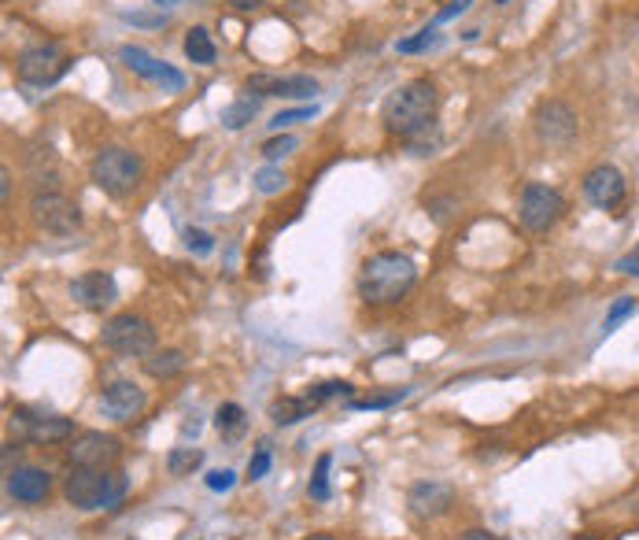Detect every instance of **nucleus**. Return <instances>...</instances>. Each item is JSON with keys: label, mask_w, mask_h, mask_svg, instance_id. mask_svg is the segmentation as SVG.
Masks as SVG:
<instances>
[{"label": "nucleus", "mask_w": 639, "mask_h": 540, "mask_svg": "<svg viewBox=\"0 0 639 540\" xmlns=\"http://www.w3.org/2000/svg\"><path fill=\"white\" fill-rule=\"evenodd\" d=\"M418 267L403 252H377L359 270V296L366 304H399L414 289Z\"/></svg>", "instance_id": "nucleus-1"}, {"label": "nucleus", "mask_w": 639, "mask_h": 540, "mask_svg": "<svg viewBox=\"0 0 639 540\" xmlns=\"http://www.w3.org/2000/svg\"><path fill=\"white\" fill-rule=\"evenodd\" d=\"M436 86L429 78H414L407 86H399L392 97L385 100V108H381V123H385L388 134L396 137H414L418 130L425 126H433L436 119Z\"/></svg>", "instance_id": "nucleus-2"}, {"label": "nucleus", "mask_w": 639, "mask_h": 540, "mask_svg": "<svg viewBox=\"0 0 639 540\" xmlns=\"http://www.w3.org/2000/svg\"><path fill=\"white\" fill-rule=\"evenodd\" d=\"M63 496L78 511H104V507H115L126 496V478L97 467H74L67 485H63Z\"/></svg>", "instance_id": "nucleus-3"}, {"label": "nucleus", "mask_w": 639, "mask_h": 540, "mask_svg": "<svg viewBox=\"0 0 639 540\" xmlns=\"http://www.w3.org/2000/svg\"><path fill=\"white\" fill-rule=\"evenodd\" d=\"M89 178H93L108 197H130V193H137L141 178H145V163H141V156L130 152V148L108 145L93 156Z\"/></svg>", "instance_id": "nucleus-4"}, {"label": "nucleus", "mask_w": 639, "mask_h": 540, "mask_svg": "<svg viewBox=\"0 0 639 540\" xmlns=\"http://www.w3.org/2000/svg\"><path fill=\"white\" fill-rule=\"evenodd\" d=\"M100 341L104 348H111L115 356H152L156 352V330H152V322L141 319V315H115V319L104 322V330H100Z\"/></svg>", "instance_id": "nucleus-5"}, {"label": "nucleus", "mask_w": 639, "mask_h": 540, "mask_svg": "<svg viewBox=\"0 0 639 540\" xmlns=\"http://www.w3.org/2000/svg\"><path fill=\"white\" fill-rule=\"evenodd\" d=\"M566 215V197L543 182H529L521 189L518 200V219L529 234H547L558 219Z\"/></svg>", "instance_id": "nucleus-6"}, {"label": "nucleus", "mask_w": 639, "mask_h": 540, "mask_svg": "<svg viewBox=\"0 0 639 540\" xmlns=\"http://www.w3.org/2000/svg\"><path fill=\"white\" fill-rule=\"evenodd\" d=\"M67 71H71V56L60 45H52V41L49 45H30L15 60V74L23 78L26 86H52Z\"/></svg>", "instance_id": "nucleus-7"}, {"label": "nucleus", "mask_w": 639, "mask_h": 540, "mask_svg": "<svg viewBox=\"0 0 639 540\" xmlns=\"http://www.w3.org/2000/svg\"><path fill=\"white\" fill-rule=\"evenodd\" d=\"M30 215H34V222L45 230V234H56V237L74 234V230H78V222H82L78 204H71V200L63 197V193H56V189L37 193V197L30 200Z\"/></svg>", "instance_id": "nucleus-8"}, {"label": "nucleus", "mask_w": 639, "mask_h": 540, "mask_svg": "<svg viewBox=\"0 0 639 540\" xmlns=\"http://www.w3.org/2000/svg\"><path fill=\"white\" fill-rule=\"evenodd\" d=\"M580 123H577V111L569 108L566 100H543L536 108V137L543 145L551 148H566L573 145Z\"/></svg>", "instance_id": "nucleus-9"}, {"label": "nucleus", "mask_w": 639, "mask_h": 540, "mask_svg": "<svg viewBox=\"0 0 639 540\" xmlns=\"http://www.w3.org/2000/svg\"><path fill=\"white\" fill-rule=\"evenodd\" d=\"M248 93L255 97H285V100H307L318 93V82H314L311 74H270V71H255L248 74V82H244Z\"/></svg>", "instance_id": "nucleus-10"}, {"label": "nucleus", "mask_w": 639, "mask_h": 540, "mask_svg": "<svg viewBox=\"0 0 639 540\" xmlns=\"http://www.w3.org/2000/svg\"><path fill=\"white\" fill-rule=\"evenodd\" d=\"M584 197H588L595 208H603V211L621 208V204H625V197H628L625 174L617 171L614 163H599V167H591V171L584 174Z\"/></svg>", "instance_id": "nucleus-11"}, {"label": "nucleus", "mask_w": 639, "mask_h": 540, "mask_svg": "<svg viewBox=\"0 0 639 540\" xmlns=\"http://www.w3.org/2000/svg\"><path fill=\"white\" fill-rule=\"evenodd\" d=\"M122 63L130 67L133 74H141L145 82H152V86H159L163 93H181L185 89V74L181 71H174L170 63H163V60H156L152 52H145V49H137V45H122Z\"/></svg>", "instance_id": "nucleus-12"}, {"label": "nucleus", "mask_w": 639, "mask_h": 540, "mask_svg": "<svg viewBox=\"0 0 639 540\" xmlns=\"http://www.w3.org/2000/svg\"><path fill=\"white\" fill-rule=\"evenodd\" d=\"M67 459H71L74 467H97V470H108L115 459H119V441L108 437V433H97V430H85L78 433L67 448Z\"/></svg>", "instance_id": "nucleus-13"}, {"label": "nucleus", "mask_w": 639, "mask_h": 540, "mask_svg": "<svg viewBox=\"0 0 639 540\" xmlns=\"http://www.w3.org/2000/svg\"><path fill=\"white\" fill-rule=\"evenodd\" d=\"M148 396L141 385H133V381H111L104 396H100V407H104V415L115 418V422H133V418L145 411Z\"/></svg>", "instance_id": "nucleus-14"}, {"label": "nucleus", "mask_w": 639, "mask_h": 540, "mask_svg": "<svg viewBox=\"0 0 639 540\" xmlns=\"http://www.w3.org/2000/svg\"><path fill=\"white\" fill-rule=\"evenodd\" d=\"M71 296L82 307H89V311H104L108 304H115L119 285H115V278H111L108 270H85L82 278L71 282Z\"/></svg>", "instance_id": "nucleus-15"}, {"label": "nucleus", "mask_w": 639, "mask_h": 540, "mask_svg": "<svg viewBox=\"0 0 639 540\" xmlns=\"http://www.w3.org/2000/svg\"><path fill=\"white\" fill-rule=\"evenodd\" d=\"M455 507V489L444 481H418L410 489V511L418 518H440Z\"/></svg>", "instance_id": "nucleus-16"}, {"label": "nucleus", "mask_w": 639, "mask_h": 540, "mask_svg": "<svg viewBox=\"0 0 639 540\" xmlns=\"http://www.w3.org/2000/svg\"><path fill=\"white\" fill-rule=\"evenodd\" d=\"M8 492H12L19 504H45L52 492L49 470L41 467H15L8 470Z\"/></svg>", "instance_id": "nucleus-17"}, {"label": "nucleus", "mask_w": 639, "mask_h": 540, "mask_svg": "<svg viewBox=\"0 0 639 540\" xmlns=\"http://www.w3.org/2000/svg\"><path fill=\"white\" fill-rule=\"evenodd\" d=\"M15 418L23 422L26 430V441L34 444H60V441H71V418H60V415H26V411H15Z\"/></svg>", "instance_id": "nucleus-18"}, {"label": "nucleus", "mask_w": 639, "mask_h": 540, "mask_svg": "<svg viewBox=\"0 0 639 540\" xmlns=\"http://www.w3.org/2000/svg\"><path fill=\"white\" fill-rule=\"evenodd\" d=\"M314 407L307 396H281V400H274L270 404V418L278 422V426H292V422H300V418L311 415Z\"/></svg>", "instance_id": "nucleus-19"}, {"label": "nucleus", "mask_w": 639, "mask_h": 540, "mask_svg": "<svg viewBox=\"0 0 639 540\" xmlns=\"http://www.w3.org/2000/svg\"><path fill=\"white\" fill-rule=\"evenodd\" d=\"M145 370L152 374V378H174V374H181L185 370V352H178V348H163V352H152V356L145 359Z\"/></svg>", "instance_id": "nucleus-20"}, {"label": "nucleus", "mask_w": 639, "mask_h": 540, "mask_svg": "<svg viewBox=\"0 0 639 540\" xmlns=\"http://www.w3.org/2000/svg\"><path fill=\"white\" fill-rule=\"evenodd\" d=\"M255 111H259V97H252V93H248V97H237L233 104L222 108V126H226V130H244V126L255 119Z\"/></svg>", "instance_id": "nucleus-21"}, {"label": "nucleus", "mask_w": 639, "mask_h": 540, "mask_svg": "<svg viewBox=\"0 0 639 540\" xmlns=\"http://www.w3.org/2000/svg\"><path fill=\"white\" fill-rule=\"evenodd\" d=\"M185 56L193 63H200V67H207V63H215V41H211V34H207L204 26H193L189 34H185Z\"/></svg>", "instance_id": "nucleus-22"}, {"label": "nucleus", "mask_w": 639, "mask_h": 540, "mask_svg": "<svg viewBox=\"0 0 639 540\" xmlns=\"http://www.w3.org/2000/svg\"><path fill=\"white\" fill-rule=\"evenodd\" d=\"M200 463H204V452H200V448H174V452L167 455V470L174 474V478L193 474Z\"/></svg>", "instance_id": "nucleus-23"}, {"label": "nucleus", "mask_w": 639, "mask_h": 540, "mask_svg": "<svg viewBox=\"0 0 639 540\" xmlns=\"http://www.w3.org/2000/svg\"><path fill=\"white\" fill-rule=\"evenodd\" d=\"M215 426L218 433H226V437H237L244 430V407L241 404H222L215 415Z\"/></svg>", "instance_id": "nucleus-24"}, {"label": "nucleus", "mask_w": 639, "mask_h": 540, "mask_svg": "<svg viewBox=\"0 0 639 540\" xmlns=\"http://www.w3.org/2000/svg\"><path fill=\"white\" fill-rule=\"evenodd\" d=\"M433 45H440V34H436V26H425V30H418L414 37H403L396 45V52L414 56V52H425V49H433Z\"/></svg>", "instance_id": "nucleus-25"}, {"label": "nucleus", "mask_w": 639, "mask_h": 540, "mask_svg": "<svg viewBox=\"0 0 639 540\" xmlns=\"http://www.w3.org/2000/svg\"><path fill=\"white\" fill-rule=\"evenodd\" d=\"M329 467H333V455H318L311 478V500H329Z\"/></svg>", "instance_id": "nucleus-26"}, {"label": "nucleus", "mask_w": 639, "mask_h": 540, "mask_svg": "<svg viewBox=\"0 0 639 540\" xmlns=\"http://www.w3.org/2000/svg\"><path fill=\"white\" fill-rule=\"evenodd\" d=\"M351 385L348 381H322V385H314L311 393H307V400H311V407H322L326 400H337V396H348Z\"/></svg>", "instance_id": "nucleus-27"}, {"label": "nucleus", "mask_w": 639, "mask_h": 540, "mask_svg": "<svg viewBox=\"0 0 639 540\" xmlns=\"http://www.w3.org/2000/svg\"><path fill=\"white\" fill-rule=\"evenodd\" d=\"M314 115H318V108H314V104H303V108L278 111V115L270 119V126H274V130H285V126H292V123H311Z\"/></svg>", "instance_id": "nucleus-28"}, {"label": "nucleus", "mask_w": 639, "mask_h": 540, "mask_svg": "<svg viewBox=\"0 0 639 540\" xmlns=\"http://www.w3.org/2000/svg\"><path fill=\"white\" fill-rule=\"evenodd\" d=\"M632 311H636V300H632V296H621V300H614V307H610V311H606L603 330H606V333H610V330H617V326H621V322H625L628 315H632Z\"/></svg>", "instance_id": "nucleus-29"}, {"label": "nucleus", "mask_w": 639, "mask_h": 540, "mask_svg": "<svg viewBox=\"0 0 639 540\" xmlns=\"http://www.w3.org/2000/svg\"><path fill=\"white\" fill-rule=\"evenodd\" d=\"M296 145H300V141H296V137H292V134L270 137V141H266V145H263V156H266V160H270V163H278L281 156H289V152H292V148H296Z\"/></svg>", "instance_id": "nucleus-30"}, {"label": "nucleus", "mask_w": 639, "mask_h": 540, "mask_svg": "<svg viewBox=\"0 0 639 540\" xmlns=\"http://www.w3.org/2000/svg\"><path fill=\"white\" fill-rule=\"evenodd\" d=\"M185 245H189V252H196V256H207V252H215V237L207 234V230H185Z\"/></svg>", "instance_id": "nucleus-31"}, {"label": "nucleus", "mask_w": 639, "mask_h": 540, "mask_svg": "<svg viewBox=\"0 0 639 540\" xmlns=\"http://www.w3.org/2000/svg\"><path fill=\"white\" fill-rule=\"evenodd\" d=\"M281 185H285V174H281L278 167H263V171L255 174V189H259V193H278Z\"/></svg>", "instance_id": "nucleus-32"}, {"label": "nucleus", "mask_w": 639, "mask_h": 540, "mask_svg": "<svg viewBox=\"0 0 639 540\" xmlns=\"http://www.w3.org/2000/svg\"><path fill=\"white\" fill-rule=\"evenodd\" d=\"M617 274H628V278H639V245L632 248V252H625V256L617 259Z\"/></svg>", "instance_id": "nucleus-33"}, {"label": "nucleus", "mask_w": 639, "mask_h": 540, "mask_svg": "<svg viewBox=\"0 0 639 540\" xmlns=\"http://www.w3.org/2000/svg\"><path fill=\"white\" fill-rule=\"evenodd\" d=\"M266 470H270V452H266V448H259V452L252 455V463H248V478L259 481Z\"/></svg>", "instance_id": "nucleus-34"}, {"label": "nucleus", "mask_w": 639, "mask_h": 540, "mask_svg": "<svg viewBox=\"0 0 639 540\" xmlns=\"http://www.w3.org/2000/svg\"><path fill=\"white\" fill-rule=\"evenodd\" d=\"M207 489L211 492L233 489V470H211V474H207Z\"/></svg>", "instance_id": "nucleus-35"}, {"label": "nucleus", "mask_w": 639, "mask_h": 540, "mask_svg": "<svg viewBox=\"0 0 639 540\" xmlns=\"http://www.w3.org/2000/svg\"><path fill=\"white\" fill-rule=\"evenodd\" d=\"M473 0H447V8L440 15H436V23H447V19H455V15H462L466 8H470Z\"/></svg>", "instance_id": "nucleus-36"}, {"label": "nucleus", "mask_w": 639, "mask_h": 540, "mask_svg": "<svg viewBox=\"0 0 639 540\" xmlns=\"http://www.w3.org/2000/svg\"><path fill=\"white\" fill-rule=\"evenodd\" d=\"M403 393H392V396H374V400H355L351 407H359V411H374V407H388V404H396Z\"/></svg>", "instance_id": "nucleus-37"}, {"label": "nucleus", "mask_w": 639, "mask_h": 540, "mask_svg": "<svg viewBox=\"0 0 639 540\" xmlns=\"http://www.w3.org/2000/svg\"><path fill=\"white\" fill-rule=\"evenodd\" d=\"M459 540H503V537H495V533H488V529H466Z\"/></svg>", "instance_id": "nucleus-38"}, {"label": "nucleus", "mask_w": 639, "mask_h": 540, "mask_svg": "<svg viewBox=\"0 0 639 540\" xmlns=\"http://www.w3.org/2000/svg\"><path fill=\"white\" fill-rule=\"evenodd\" d=\"M237 12H255V8H263L266 0H230Z\"/></svg>", "instance_id": "nucleus-39"}, {"label": "nucleus", "mask_w": 639, "mask_h": 540, "mask_svg": "<svg viewBox=\"0 0 639 540\" xmlns=\"http://www.w3.org/2000/svg\"><path fill=\"white\" fill-rule=\"evenodd\" d=\"M0 197H4V200L12 197V174H8V171L0 174Z\"/></svg>", "instance_id": "nucleus-40"}, {"label": "nucleus", "mask_w": 639, "mask_h": 540, "mask_svg": "<svg viewBox=\"0 0 639 540\" xmlns=\"http://www.w3.org/2000/svg\"><path fill=\"white\" fill-rule=\"evenodd\" d=\"M303 540H337V537H329V533H311V537H303Z\"/></svg>", "instance_id": "nucleus-41"}, {"label": "nucleus", "mask_w": 639, "mask_h": 540, "mask_svg": "<svg viewBox=\"0 0 639 540\" xmlns=\"http://www.w3.org/2000/svg\"><path fill=\"white\" fill-rule=\"evenodd\" d=\"M174 4H181V0H156V8H174Z\"/></svg>", "instance_id": "nucleus-42"}, {"label": "nucleus", "mask_w": 639, "mask_h": 540, "mask_svg": "<svg viewBox=\"0 0 639 540\" xmlns=\"http://www.w3.org/2000/svg\"><path fill=\"white\" fill-rule=\"evenodd\" d=\"M577 540H603V537H591V533H584V537H577Z\"/></svg>", "instance_id": "nucleus-43"}, {"label": "nucleus", "mask_w": 639, "mask_h": 540, "mask_svg": "<svg viewBox=\"0 0 639 540\" xmlns=\"http://www.w3.org/2000/svg\"><path fill=\"white\" fill-rule=\"evenodd\" d=\"M499 4H510V0H499Z\"/></svg>", "instance_id": "nucleus-44"}]
</instances>
